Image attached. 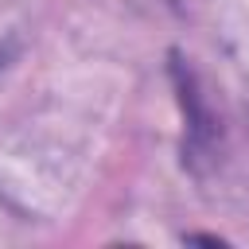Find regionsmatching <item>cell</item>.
I'll list each match as a JSON object with an SVG mask.
<instances>
[{
  "label": "cell",
  "instance_id": "obj_1",
  "mask_svg": "<svg viewBox=\"0 0 249 249\" xmlns=\"http://www.w3.org/2000/svg\"><path fill=\"white\" fill-rule=\"evenodd\" d=\"M171 78H175V93H179V105H183V117H187V136H183V163L187 167H198V160H210L214 152V140H218V121L214 113L206 109L198 86H195V74L191 66L171 54Z\"/></svg>",
  "mask_w": 249,
  "mask_h": 249
},
{
  "label": "cell",
  "instance_id": "obj_2",
  "mask_svg": "<svg viewBox=\"0 0 249 249\" xmlns=\"http://www.w3.org/2000/svg\"><path fill=\"white\" fill-rule=\"evenodd\" d=\"M187 241H191V245H226V241H222V237H214V233H191Z\"/></svg>",
  "mask_w": 249,
  "mask_h": 249
}]
</instances>
